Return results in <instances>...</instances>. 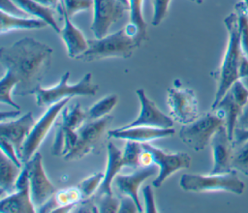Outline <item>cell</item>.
<instances>
[{"instance_id": "obj_1", "label": "cell", "mask_w": 248, "mask_h": 213, "mask_svg": "<svg viewBox=\"0 0 248 213\" xmlns=\"http://www.w3.org/2000/svg\"><path fill=\"white\" fill-rule=\"evenodd\" d=\"M53 49L33 38H23L0 49V63L18 81L15 94H33L48 71Z\"/></svg>"}, {"instance_id": "obj_2", "label": "cell", "mask_w": 248, "mask_h": 213, "mask_svg": "<svg viewBox=\"0 0 248 213\" xmlns=\"http://www.w3.org/2000/svg\"><path fill=\"white\" fill-rule=\"evenodd\" d=\"M224 24L228 32V43L221 66L214 74L217 80V90L211 108L218 104L232 85L239 79L240 65L244 56L241 47L240 32L236 13H231L228 16H226L224 19Z\"/></svg>"}, {"instance_id": "obj_3", "label": "cell", "mask_w": 248, "mask_h": 213, "mask_svg": "<svg viewBox=\"0 0 248 213\" xmlns=\"http://www.w3.org/2000/svg\"><path fill=\"white\" fill-rule=\"evenodd\" d=\"M139 47L135 37L124 27L115 33L100 39H89L88 48L76 59L82 62H94L106 58H130Z\"/></svg>"}, {"instance_id": "obj_4", "label": "cell", "mask_w": 248, "mask_h": 213, "mask_svg": "<svg viewBox=\"0 0 248 213\" xmlns=\"http://www.w3.org/2000/svg\"><path fill=\"white\" fill-rule=\"evenodd\" d=\"M69 77L70 73L65 72L56 85L44 88L40 84L33 93L36 97L37 106H49L59 101L74 96H94L99 89L97 84L92 83L91 73L85 74L82 78L75 84L68 83Z\"/></svg>"}, {"instance_id": "obj_5", "label": "cell", "mask_w": 248, "mask_h": 213, "mask_svg": "<svg viewBox=\"0 0 248 213\" xmlns=\"http://www.w3.org/2000/svg\"><path fill=\"white\" fill-rule=\"evenodd\" d=\"M179 185L187 192H228L235 195H241L245 187L235 169H232L226 173H209L208 175L183 174L180 178Z\"/></svg>"}, {"instance_id": "obj_6", "label": "cell", "mask_w": 248, "mask_h": 213, "mask_svg": "<svg viewBox=\"0 0 248 213\" xmlns=\"http://www.w3.org/2000/svg\"><path fill=\"white\" fill-rule=\"evenodd\" d=\"M223 125L224 118L216 110L211 109L192 123L183 125L179 131V137L184 144L199 152L208 145L213 135Z\"/></svg>"}, {"instance_id": "obj_7", "label": "cell", "mask_w": 248, "mask_h": 213, "mask_svg": "<svg viewBox=\"0 0 248 213\" xmlns=\"http://www.w3.org/2000/svg\"><path fill=\"white\" fill-rule=\"evenodd\" d=\"M87 120V111H83L79 104L65 106L61 111V118L57 124L51 154L55 156L67 154L77 141L78 129Z\"/></svg>"}, {"instance_id": "obj_8", "label": "cell", "mask_w": 248, "mask_h": 213, "mask_svg": "<svg viewBox=\"0 0 248 213\" xmlns=\"http://www.w3.org/2000/svg\"><path fill=\"white\" fill-rule=\"evenodd\" d=\"M112 116L107 115L96 120L85 121L77 131L78 138L73 148L63 156L65 161L78 160L89 153L98 154L106 128L111 123Z\"/></svg>"}, {"instance_id": "obj_9", "label": "cell", "mask_w": 248, "mask_h": 213, "mask_svg": "<svg viewBox=\"0 0 248 213\" xmlns=\"http://www.w3.org/2000/svg\"><path fill=\"white\" fill-rule=\"evenodd\" d=\"M167 103L170 117L183 125L195 121L199 115L198 99L195 92L181 85L179 80L173 82V86L168 89Z\"/></svg>"}, {"instance_id": "obj_10", "label": "cell", "mask_w": 248, "mask_h": 213, "mask_svg": "<svg viewBox=\"0 0 248 213\" xmlns=\"http://www.w3.org/2000/svg\"><path fill=\"white\" fill-rule=\"evenodd\" d=\"M70 100L71 98H66L49 106L45 113L41 116V118L34 124L25 142L23 143L19 154V159L22 164L28 162L37 152V149L46 138L52 125L56 121L58 115L60 114L62 109L68 105Z\"/></svg>"}, {"instance_id": "obj_11", "label": "cell", "mask_w": 248, "mask_h": 213, "mask_svg": "<svg viewBox=\"0 0 248 213\" xmlns=\"http://www.w3.org/2000/svg\"><path fill=\"white\" fill-rule=\"evenodd\" d=\"M141 145L143 149L152 154L153 163L158 167V175L152 182V185L155 188L160 187L168 177L177 170L188 168L190 167L191 158L187 153H167L148 142H143Z\"/></svg>"}, {"instance_id": "obj_12", "label": "cell", "mask_w": 248, "mask_h": 213, "mask_svg": "<svg viewBox=\"0 0 248 213\" xmlns=\"http://www.w3.org/2000/svg\"><path fill=\"white\" fill-rule=\"evenodd\" d=\"M93 2L91 31L95 38L100 39L108 35L110 27L118 22L129 9L120 0H93Z\"/></svg>"}, {"instance_id": "obj_13", "label": "cell", "mask_w": 248, "mask_h": 213, "mask_svg": "<svg viewBox=\"0 0 248 213\" xmlns=\"http://www.w3.org/2000/svg\"><path fill=\"white\" fill-rule=\"evenodd\" d=\"M23 165L27 167L29 171V186L32 200L35 206L41 207L55 194L56 189L45 172L40 152H36Z\"/></svg>"}, {"instance_id": "obj_14", "label": "cell", "mask_w": 248, "mask_h": 213, "mask_svg": "<svg viewBox=\"0 0 248 213\" xmlns=\"http://www.w3.org/2000/svg\"><path fill=\"white\" fill-rule=\"evenodd\" d=\"M139 101L140 103V115L131 123L123 126L130 128L135 126H149L156 128H172L173 119L162 112L154 102H152L145 94L142 88L136 91Z\"/></svg>"}, {"instance_id": "obj_15", "label": "cell", "mask_w": 248, "mask_h": 213, "mask_svg": "<svg viewBox=\"0 0 248 213\" xmlns=\"http://www.w3.org/2000/svg\"><path fill=\"white\" fill-rule=\"evenodd\" d=\"M210 144L213 155V167L209 173L218 174L231 171L234 146L225 125L216 131L210 140Z\"/></svg>"}, {"instance_id": "obj_16", "label": "cell", "mask_w": 248, "mask_h": 213, "mask_svg": "<svg viewBox=\"0 0 248 213\" xmlns=\"http://www.w3.org/2000/svg\"><path fill=\"white\" fill-rule=\"evenodd\" d=\"M157 168L158 167L155 164L148 167H141L140 168L136 169L132 174L116 175L113 180L116 188L121 194L127 195L135 200L140 212H144V209L140 202L139 188L147 178L155 174Z\"/></svg>"}, {"instance_id": "obj_17", "label": "cell", "mask_w": 248, "mask_h": 213, "mask_svg": "<svg viewBox=\"0 0 248 213\" xmlns=\"http://www.w3.org/2000/svg\"><path fill=\"white\" fill-rule=\"evenodd\" d=\"M35 123L36 122L31 111H28L16 120L7 122L1 121L0 123V137L8 139L15 146L18 157L23 143Z\"/></svg>"}, {"instance_id": "obj_18", "label": "cell", "mask_w": 248, "mask_h": 213, "mask_svg": "<svg viewBox=\"0 0 248 213\" xmlns=\"http://www.w3.org/2000/svg\"><path fill=\"white\" fill-rule=\"evenodd\" d=\"M56 10L64 19V26L59 34L66 46L68 56L76 59L88 48V40L85 39L82 32L72 22L61 2Z\"/></svg>"}, {"instance_id": "obj_19", "label": "cell", "mask_w": 248, "mask_h": 213, "mask_svg": "<svg viewBox=\"0 0 248 213\" xmlns=\"http://www.w3.org/2000/svg\"><path fill=\"white\" fill-rule=\"evenodd\" d=\"M175 133L173 128H156L149 126H135L130 128H118L108 131L109 137L134 140L140 143L148 142L154 139L171 137Z\"/></svg>"}, {"instance_id": "obj_20", "label": "cell", "mask_w": 248, "mask_h": 213, "mask_svg": "<svg viewBox=\"0 0 248 213\" xmlns=\"http://www.w3.org/2000/svg\"><path fill=\"white\" fill-rule=\"evenodd\" d=\"M1 213H34L36 206L32 200L30 186L16 190L15 193L2 197L0 200Z\"/></svg>"}, {"instance_id": "obj_21", "label": "cell", "mask_w": 248, "mask_h": 213, "mask_svg": "<svg viewBox=\"0 0 248 213\" xmlns=\"http://www.w3.org/2000/svg\"><path fill=\"white\" fill-rule=\"evenodd\" d=\"M124 167L123 163V157H122V151L116 147L112 142H108V160H107V166L104 172V179L96 192V195H113L111 184L117 175V173L120 171V169Z\"/></svg>"}, {"instance_id": "obj_22", "label": "cell", "mask_w": 248, "mask_h": 213, "mask_svg": "<svg viewBox=\"0 0 248 213\" xmlns=\"http://www.w3.org/2000/svg\"><path fill=\"white\" fill-rule=\"evenodd\" d=\"M211 109L216 110L224 118L228 135L233 141L234 131L243 107L235 101L232 92L229 90L218 102V104Z\"/></svg>"}, {"instance_id": "obj_23", "label": "cell", "mask_w": 248, "mask_h": 213, "mask_svg": "<svg viewBox=\"0 0 248 213\" xmlns=\"http://www.w3.org/2000/svg\"><path fill=\"white\" fill-rule=\"evenodd\" d=\"M0 31L2 34L12 30L42 29L47 26V23L41 18H28V16L14 15L3 11L0 13Z\"/></svg>"}, {"instance_id": "obj_24", "label": "cell", "mask_w": 248, "mask_h": 213, "mask_svg": "<svg viewBox=\"0 0 248 213\" xmlns=\"http://www.w3.org/2000/svg\"><path fill=\"white\" fill-rule=\"evenodd\" d=\"M13 1L28 15H30L35 17L43 19L56 33L58 34L60 33L61 29L54 18V11H53L54 9L45 7L35 0H13Z\"/></svg>"}, {"instance_id": "obj_25", "label": "cell", "mask_w": 248, "mask_h": 213, "mask_svg": "<svg viewBox=\"0 0 248 213\" xmlns=\"http://www.w3.org/2000/svg\"><path fill=\"white\" fill-rule=\"evenodd\" d=\"M18 166H16L12 160H10L5 154L1 152L0 155V189L1 196L4 193L7 195L16 191V182L21 171Z\"/></svg>"}, {"instance_id": "obj_26", "label": "cell", "mask_w": 248, "mask_h": 213, "mask_svg": "<svg viewBox=\"0 0 248 213\" xmlns=\"http://www.w3.org/2000/svg\"><path fill=\"white\" fill-rule=\"evenodd\" d=\"M142 7L143 0H129V24L136 31V41L139 46H140L147 38V24L143 17Z\"/></svg>"}, {"instance_id": "obj_27", "label": "cell", "mask_w": 248, "mask_h": 213, "mask_svg": "<svg viewBox=\"0 0 248 213\" xmlns=\"http://www.w3.org/2000/svg\"><path fill=\"white\" fill-rule=\"evenodd\" d=\"M17 84V79L11 73L5 71L0 81V102L11 106L15 109H20V106L12 98V92L15 91Z\"/></svg>"}, {"instance_id": "obj_28", "label": "cell", "mask_w": 248, "mask_h": 213, "mask_svg": "<svg viewBox=\"0 0 248 213\" xmlns=\"http://www.w3.org/2000/svg\"><path fill=\"white\" fill-rule=\"evenodd\" d=\"M117 102L118 96L115 94H111L103 98L87 110L88 120H96L108 115V113L116 106Z\"/></svg>"}, {"instance_id": "obj_29", "label": "cell", "mask_w": 248, "mask_h": 213, "mask_svg": "<svg viewBox=\"0 0 248 213\" xmlns=\"http://www.w3.org/2000/svg\"><path fill=\"white\" fill-rule=\"evenodd\" d=\"M235 13L238 18L242 51L244 56L248 58V11L243 2L235 5Z\"/></svg>"}, {"instance_id": "obj_30", "label": "cell", "mask_w": 248, "mask_h": 213, "mask_svg": "<svg viewBox=\"0 0 248 213\" xmlns=\"http://www.w3.org/2000/svg\"><path fill=\"white\" fill-rule=\"evenodd\" d=\"M142 151H143V148L140 142L134 141V140H127L125 144V148L122 152L124 167H129L133 168L139 167L140 166V158Z\"/></svg>"}, {"instance_id": "obj_31", "label": "cell", "mask_w": 248, "mask_h": 213, "mask_svg": "<svg viewBox=\"0 0 248 213\" xmlns=\"http://www.w3.org/2000/svg\"><path fill=\"white\" fill-rule=\"evenodd\" d=\"M234 146H237V149L232 153V168L248 175V139Z\"/></svg>"}, {"instance_id": "obj_32", "label": "cell", "mask_w": 248, "mask_h": 213, "mask_svg": "<svg viewBox=\"0 0 248 213\" xmlns=\"http://www.w3.org/2000/svg\"><path fill=\"white\" fill-rule=\"evenodd\" d=\"M103 179H104V173L97 172L80 181L78 187L81 193L82 199H86L94 196V194L98 191Z\"/></svg>"}, {"instance_id": "obj_33", "label": "cell", "mask_w": 248, "mask_h": 213, "mask_svg": "<svg viewBox=\"0 0 248 213\" xmlns=\"http://www.w3.org/2000/svg\"><path fill=\"white\" fill-rule=\"evenodd\" d=\"M95 204L99 212L102 213H113L117 212L120 204V199L115 198L114 195H95L93 197Z\"/></svg>"}, {"instance_id": "obj_34", "label": "cell", "mask_w": 248, "mask_h": 213, "mask_svg": "<svg viewBox=\"0 0 248 213\" xmlns=\"http://www.w3.org/2000/svg\"><path fill=\"white\" fill-rule=\"evenodd\" d=\"M54 198L57 201L58 207L68 205V204H76L79 202L80 199H82L81 193L78 188H67L64 190H61L54 194ZM57 207V208H58Z\"/></svg>"}, {"instance_id": "obj_35", "label": "cell", "mask_w": 248, "mask_h": 213, "mask_svg": "<svg viewBox=\"0 0 248 213\" xmlns=\"http://www.w3.org/2000/svg\"><path fill=\"white\" fill-rule=\"evenodd\" d=\"M61 3L68 14L72 18L76 14L87 11L93 7V0H61Z\"/></svg>"}, {"instance_id": "obj_36", "label": "cell", "mask_w": 248, "mask_h": 213, "mask_svg": "<svg viewBox=\"0 0 248 213\" xmlns=\"http://www.w3.org/2000/svg\"><path fill=\"white\" fill-rule=\"evenodd\" d=\"M170 0H152L153 15L151 23L153 26H158L167 16Z\"/></svg>"}, {"instance_id": "obj_37", "label": "cell", "mask_w": 248, "mask_h": 213, "mask_svg": "<svg viewBox=\"0 0 248 213\" xmlns=\"http://www.w3.org/2000/svg\"><path fill=\"white\" fill-rule=\"evenodd\" d=\"M0 146H1V152L5 154L10 160H12L16 166L19 167H22V162L20 161L17 152L15 148V146L6 138L0 137Z\"/></svg>"}, {"instance_id": "obj_38", "label": "cell", "mask_w": 248, "mask_h": 213, "mask_svg": "<svg viewBox=\"0 0 248 213\" xmlns=\"http://www.w3.org/2000/svg\"><path fill=\"white\" fill-rule=\"evenodd\" d=\"M142 194L144 198V212L147 213H155L158 212L156 206H155V199H154V194H153V189L151 186L147 185L144 188H142Z\"/></svg>"}, {"instance_id": "obj_39", "label": "cell", "mask_w": 248, "mask_h": 213, "mask_svg": "<svg viewBox=\"0 0 248 213\" xmlns=\"http://www.w3.org/2000/svg\"><path fill=\"white\" fill-rule=\"evenodd\" d=\"M119 199H120V204L117 212H123V213L140 212L138 205L136 204L135 200L131 197L127 195H123L122 197L119 198Z\"/></svg>"}, {"instance_id": "obj_40", "label": "cell", "mask_w": 248, "mask_h": 213, "mask_svg": "<svg viewBox=\"0 0 248 213\" xmlns=\"http://www.w3.org/2000/svg\"><path fill=\"white\" fill-rule=\"evenodd\" d=\"M1 11L18 16H28L26 13H24L17 5L15 4L13 0H0Z\"/></svg>"}, {"instance_id": "obj_41", "label": "cell", "mask_w": 248, "mask_h": 213, "mask_svg": "<svg viewBox=\"0 0 248 213\" xmlns=\"http://www.w3.org/2000/svg\"><path fill=\"white\" fill-rule=\"evenodd\" d=\"M248 139V129H235L233 137V146L238 145Z\"/></svg>"}, {"instance_id": "obj_42", "label": "cell", "mask_w": 248, "mask_h": 213, "mask_svg": "<svg viewBox=\"0 0 248 213\" xmlns=\"http://www.w3.org/2000/svg\"><path fill=\"white\" fill-rule=\"evenodd\" d=\"M140 167H148V166L153 165L154 163H153L152 154L149 151L143 149V151L140 154Z\"/></svg>"}, {"instance_id": "obj_43", "label": "cell", "mask_w": 248, "mask_h": 213, "mask_svg": "<svg viewBox=\"0 0 248 213\" xmlns=\"http://www.w3.org/2000/svg\"><path fill=\"white\" fill-rule=\"evenodd\" d=\"M239 79L242 81H246L248 83V58L243 56L240 70H239Z\"/></svg>"}, {"instance_id": "obj_44", "label": "cell", "mask_w": 248, "mask_h": 213, "mask_svg": "<svg viewBox=\"0 0 248 213\" xmlns=\"http://www.w3.org/2000/svg\"><path fill=\"white\" fill-rule=\"evenodd\" d=\"M35 1H37L38 3H40L45 7H48L51 9H57L59 3L61 2V0H35Z\"/></svg>"}, {"instance_id": "obj_45", "label": "cell", "mask_w": 248, "mask_h": 213, "mask_svg": "<svg viewBox=\"0 0 248 213\" xmlns=\"http://www.w3.org/2000/svg\"><path fill=\"white\" fill-rule=\"evenodd\" d=\"M238 122H239L241 125H245V124L248 123V103H247V104L245 105V106L243 107Z\"/></svg>"}, {"instance_id": "obj_46", "label": "cell", "mask_w": 248, "mask_h": 213, "mask_svg": "<svg viewBox=\"0 0 248 213\" xmlns=\"http://www.w3.org/2000/svg\"><path fill=\"white\" fill-rule=\"evenodd\" d=\"M20 113V109H15L13 111H2L1 112V121L4 120L5 118H15L16 116H17Z\"/></svg>"}, {"instance_id": "obj_47", "label": "cell", "mask_w": 248, "mask_h": 213, "mask_svg": "<svg viewBox=\"0 0 248 213\" xmlns=\"http://www.w3.org/2000/svg\"><path fill=\"white\" fill-rule=\"evenodd\" d=\"M129 9V0H120Z\"/></svg>"}, {"instance_id": "obj_48", "label": "cell", "mask_w": 248, "mask_h": 213, "mask_svg": "<svg viewBox=\"0 0 248 213\" xmlns=\"http://www.w3.org/2000/svg\"><path fill=\"white\" fill-rule=\"evenodd\" d=\"M191 1H193V2H195L197 4H199V5L202 4V2H203V0H191Z\"/></svg>"}, {"instance_id": "obj_49", "label": "cell", "mask_w": 248, "mask_h": 213, "mask_svg": "<svg viewBox=\"0 0 248 213\" xmlns=\"http://www.w3.org/2000/svg\"><path fill=\"white\" fill-rule=\"evenodd\" d=\"M243 3L245 5V7L247 8V11H248V0H243Z\"/></svg>"}]
</instances>
